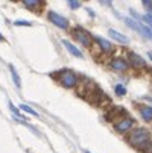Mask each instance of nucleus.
I'll return each mask as SVG.
<instances>
[{
  "label": "nucleus",
  "instance_id": "nucleus-6",
  "mask_svg": "<svg viewBox=\"0 0 152 153\" xmlns=\"http://www.w3.org/2000/svg\"><path fill=\"white\" fill-rule=\"evenodd\" d=\"M133 126H134V120L131 117H125V118H122L120 121H117L114 124V129L119 134H126L133 129Z\"/></svg>",
  "mask_w": 152,
  "mask_h": 153
},
{
  "label": "nucleus",
  "instance_id": "nucleus-11",
  "mask_svg": "<svg viewBox=\"0 0 152 153\" xmlns=\"http://www.w3.org/2000/svg\"><path fill=\"white\" fill-rule=\"evenodd\" d=\"M62 46L66 47V49H67V52H70V53H72L73 56H76V58H81V59L84 58L82 52H81V50H79V49H78L76 46H73L70 41H67V39H62Z\"/></svg>",
  "mask_w": 152,
  "mask_h": 153
},
{
  "label": "nucleus",
  "instance_id": "nucleus-1",
  "mask_svg": "<svg viewBox=\"0 0 152 153\" xmlns=\"http://www.w3.org/2000/svg\"><path fill=\"white\" fill-rule=\"evenodd\" d=\"M50 77H53L61 86H64V88H75L79 83V77L72 70H61V71L52 73Z\"/></svg>",
  "mask_w": 152,
  "mask_h": 153
},
{
  "label": "nucleus",
  "instance_id": "nucleus-10",
  "mask_svg": "<svg viewBox=\"0 0 152 153\" xmlns=\"http://www.w3.org/2000/svg\"><path fill=\"white\" fill-rule=\"evenodd\" d=\"M94 39H96V42L100 46V49H102L105 53H111V52L114 50L113 44H111L110 41H106L105 38H102V36H94Z\"/></svg>",
  "mask_w": 152,
  "mask_h": 153
},
{
  "label": "nucleus",
  "instance_id": "nucleus-2",
  "mask_svg": "<svg viewBox=\"0 0 152 153\" xmlns=\"http://www.w3.org/2000/svg\"><path fill=\"white\" fill-rule=\"evenodd\" d=\"M126 141L131 144L133 147L139 149L140 146H143L145 143L151 141V134L149 130L143 129V127H139V129H134L131 134H129V137L126 138Z\"/></svg>",
  "mask_w": 152,
  "mask_h": 153
},
{
  "label": "nucleus",
  "instance_id": "nucleus-13",
  "mask_svg": "<svg viewBox=\"0 0 152 153\" xmlns=\"http://www.w3.org/2000/svg\"><path fill=\"white\" fill-rule=\"evenodd\" d=\"M108 35H110L111 38H114L116 41L122 42V44H128V42H129V38H128V36H125L123 33H120V32H117V30H114V29L108 30Z\"/></svg>",
  "mask_w": 152,
  "mask_h": 153
},
{
  "label": "nucleus",
  "instance_id": "nucleus-22",
  "mask_svg": "<svg viewBox=\"0 0 152 153\" xmlns=\"http://www.w3.org/2000/svg\"><path fill=\"white\" fill-rule=\"evenodd\" d=\"M143 5H145V6H146L149 11L152 9V2H148V0H145V2H143Z\"/></svg>",
  "mask_w": 152,
  "mask_h": 153
},
{
  "label": "nucleus",
  "instance_id": "nucleus-4",
  "mask_svg": "<svg viewBox=\"0 0 152 153\" xmlns=\"http://www.w3.org/2000/svg\"><path fill=\"white\" fill-rule=\"evenodd\" d=\"M125 21H126V25L131 27V29L140 32V33H142L143 36H146L148 39H152V30H151L146 25H142V23H139V21H136V20H133V18H125Z\"/></svg>",
  "mask_w": 152,
  "mask_h": 153
},
{
  "label": "nucleus",
  "instance_id": "nucleus-14",
  "mask_svg": "<svg viewBox=\"0 0 152 153\" xmlns=\"http://www.w3.org/2000/svg\"><path fill=\"white\" fill-rule=\"evenodd\" d=\"M140 114H142V117H143L145 121L151 123V121H152V106H145V105H142V106H140Z\"/></svg>",
  "mask_w": 152,
  "mask_h": 153
},
{
  "label": "nucleus",
  "instance_id": "nucleus-25",
  "mask_svg": "<svg viewBox=\"0 0 152 153\" xmlns=\"http://www.w3.org/2000/svg\"><path fill=\"white\" fill-rule=\"evenodd\" d=\"M85 153H91V152H88V150H87V152H85Z\"/></svg>",
  "mask_w": 152,
  "mask_h": 153
},
{
  "label": "nucleus",
  "instance_id": "nucleus-7",
  "mask_svg": "<svg viewBox=\"0 0 152 153\" xmlns=\"http://www.w3.org/2000/svg\"><path fill=\"white\" fill-rule=\"evenodd\" d=\"M125 115H126V111L123 108H111L106 111L105 120L106 121H120L122 120L120 117H125Z\"/></svg>",
  "mask_w": 152,
  "mask_h": 153
},
{
  "label": "nucleus",
  "instance_id": "nucleus-3",
  "mask_svg": "<svg viewBox=\"0 0 152 153\" xmlns=\"http://www.w3.org/2000/svg\"><path fill=\"white\" fill-rule=\"evenodd\" d=\"M73 35H75V38L81 42L82 46H85V47H91L93 35H91L88 30H85V29L81 27V26H76V27L73 29Z\"/></svg>",
  "mask_w": 152,
  "mask_h": 153
},
{
  "label": "nucleus",
  "instance_id": "nucleus-20",
  "mask_svg": "<svg viewBox=\"0 0 152 153\" xmlns=\"http://www.w3.org/2000/svg\"><path fill=\"white\" fill-rule=\"evenodd\" d=\"M142 20L145 21V23H148L149 29L152 30V15L151 14H146V15H142Z\"/></svg>",
  "mask_w": 152,
  "mask_h": 153
},
{
  "label": "nucleus",
  "instance_id": "nucleus-24",
  "mask_svg": "<svg viewBox=\"0 0 152 153\" xmlns=\"http://www.w3.org/2000/svg\"><path fill=\"white\" fill-rule=\"evenodd\" d=\"M149 59H151V61H152V53H149Z\"/></svg>",
  "mask_w": 152,
  "mask_h": 153
},
{
  "label": "nucleus",
  "instance_id": "nucleus-18",
  "mask_svg": "<svg viewBox=\"0 0 152 153\" xmlns=\"http://www.w3.org/2000/svg\"><path fill=\"white\" fill-rule=\"evenodd\" d=\"M114 91H116V94H117V96H125V94H126V88H125V86H123L122 83L116 85Z\"/></svg>",
  "mask_w": 152,
  "mask_h": 153
},
{
  "label": "nucleus",
  "instance_id": "nucleus-21",
  "mask_svg": "<svg viewBox=\"0 0 152 153\" xmlns=\"http://www.w3.org/2000/svg\"><path fill=\"white\" fill-rule=\"evenodd\" d=\"M69 6L72 8V9H78V8H81V3L79 2H75V0H69Z\"/></svg>",
  "mask_w": 152,
  "mask_h": 153
},
{
  "label": "nucleus",
  "instance_id": "nucleus-5",
  "mask_svg": "<svg viewBox=\"0 0 152 153\" xmlns=\"http://www.w3.org/2000/svg\"><path fill=\"white\" fill-rule=\"evenodd\" d=\"M47 18L52 21L56 27H59V29H67V27H69V20H67L66 17L59 15V14L55 12V11H49Z\"/></svg>",
  "mask_w": 152,
  "mask_h": 153
},
{
  "label": "nucleus",
  "instance_id": "nucleus-16",
  "mask_svg": "<svg viewBox=\"0 0 152 153\" xmlns=\"http://www.w3.org/2000/svg\"><path fill=\"white\" fill-rule=\"evenodd\" d=\"M139 150H140L142 153H152V141L145 143L143 146H140V147H139Z\"/></svg>",
  "mask_w": 152,
  "mask_h": 153
},
{
  "label": "nucleus",
  "instance_id": "nucleus-9",
  "mask_svg": "<svg viewBox=\"0 0 152 153\" xmlns=\"http://www.w3.org/2000/svg\"><path fill=\"white\" fill-rule=\"evenodd\" d=\"M128 59H129V62H131L136 68H140V67H145V65H146L145 59H143L140 55L134 53V52H129V53H128Z\"/></svg>",
  "mask_w": 152,
  "mask_h": 153
},
{
  "label": "nucleus",
  "instance_id": "nucleus-15",
  "mask_svg": "<svg viewBox=\"0 0 152 153\" xmlns=\"http://www.w3.org/2000/svg\"><path fill=\"white\" fill-rule=\"evenodd\" d=\"M9 71H11V76H12V80H14L15 86L20 90L21 88V79H20V74L17 73V70H15V67L12 64H9Z\"/></svg>",
  "mask_w": 152,
  "mask_h": 153
},
{
  "label": "nucleus",
  "instance_id": "nucleus-17",
  "mask_svg": "<svg viewBox=\"0 0 152 153\" xmlns=\"http://www.w3.org/2000/svg\"><path fill=\"white\" fill-rule=\"evenodd\" d=\"M20 109H23L25 112H28V114H31V115L38 117V112H37V111H34V109H32L29 105H20Z\"/></svg>",
  "mask_w": 152,
  "mask_h": 153
},
{
  "label": "nucleus",
  "instance_id": "nucleus-8",
  "mask_svg": "<svg viewBox=\"0 0 152 153\" xmlns=\"http://www.w3.org/2000/svg\"><path fill=\"white\" fill-rule=\"evenodd\" d=\"M110 65H111V68L116 70V71H126V70L129 68V64H128L125 59H122V58H116V59H113Z\"/></svg>",
  "mask_w": 152,
  "mask_h": 153
},
{
  "label": "nucleus",
  "instance_id": "nucleus-19",
  "mask_svg": "<svg viewBox=\"0 0 152 153\" xmlns=\"http://www.w3.org/2000/svg\"><path fill=\"white\" fill-rule=\"evenodd\" d=\"M32 21H26V20H15L14 26H32Z\"/></svg>",
  "mask_w": 152,
  "mask_h": 153
},
{
  "label": "nucleus",
  "instance_id": "nucleus-23",
  "mask_svg": "<svg viewBox=\"0 0 152 153\" xmlns=\"http://www.w3.org/2000/svg\"><path fill=\"white\" fill-rule=\"evenodd\" d=\"M0 41H6V39H5V36H3L2 33H0Z\"/></svg>",
  "mask_w": 152,
  "mask_h": 153
},
{
  "label": "nucleus",
  "instance_id": "nucleus-12",
  "mask_svg": "<svg viewBox=\"0 0 152 153\" xmlns=\"http://www.w3.org/2000/svg\"><path fill=\"white\" fill-rule=\"evenodd\" d=\"M23 5H25L26 8H29V9H34L35 14H40L37 8H43L46 3H44V2H40V0H23Z\"/></svg>",
  "mask_w": 152,
  "mask_h": 153
}]
</instances>
